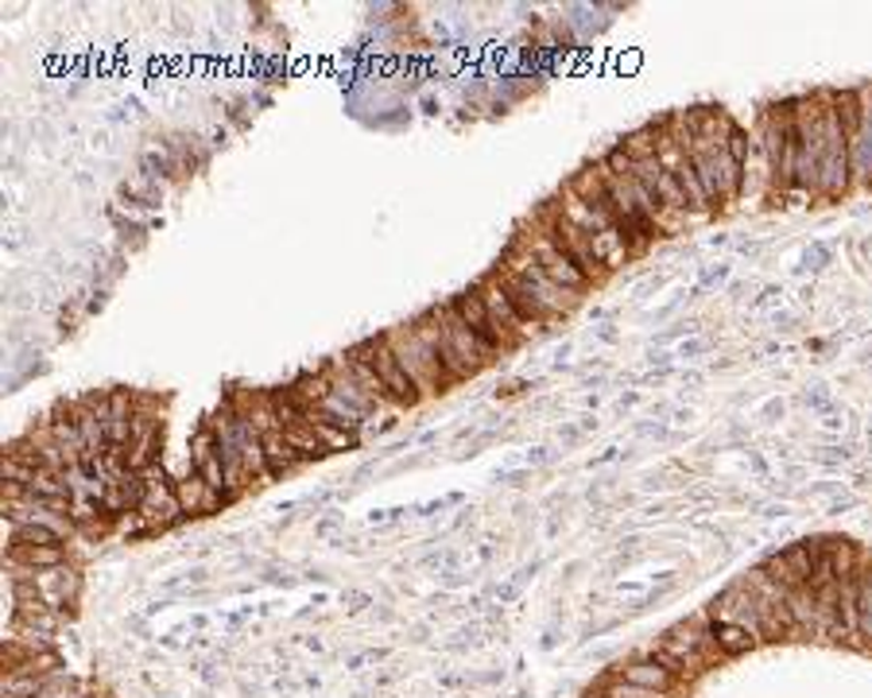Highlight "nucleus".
<instances>
[{"label": "nucleus", "instance_id": "1", "mask_svg": "<svg viewBox=\"0 0 872 698\" xmlns=\"http://www.w3.org/2000/svg\"><path fill=\"white\" fill-rule=\"evenodd\" d=\"M500 268L512 272L515 279H523V284L532 287V295H535V299H540L543 307H547L555 318H566V315H571V310L582 303V295H578V292H566V287H559L555 279H551L547 272L540 268V261H535V256H532V248L523 245L520 237H515L512 245L504 248V256H500Z\"/></svg>", "mask_w": 872, "mask_h": 698}, {"label": "nucleus", "instance_id": "2", "mask_svg": "<svg viewBox=\"0 0 872 698\" xmlns=\"http://www.w3.org/2000/svg\"><path fill=\"white\" fill-rule=\"evenodd\" d=\"M532 225L540 233H547L551 241H555L559 248H563L566 256H571L574 264L582 268V276L589 279V284H602L605 276H609V268L602 264V256H597L594 248V237H589L586 230H578V225H571L563 214H559L555 207H543L540 214L532 218Z\"/></svg>", "mask_w": 872, "mask_h": 698}, {"label": "nucleus", "instance_id": "3", "mask_svg": "<svg viewBox=\"0 0 872 698\" xmlns=\"http://www.w3.org/2000/svg\"><path fill=\"white\" fill-rule=\"evenodd\" d=\"M384 338H389L396 361L404 366V373L412 377V384L423 392V396H427V392H446V389H450V377H446L443 361H438L435 353L423 346L419 334H415V326H396V330H389Z\"/></svg>", "mask_w": 872, "mask_h": 698}, {"label": "nucleus", "instance_id": "4", "mask_svg": "<svg viewBox=\"0 0 872 698\" xmlns=\"http://www.w3.org/2000/svg\"><path fill=\"white\" fill-rule=\"evenodd\" d=\"M349 358L353 361H365V366H373V373L381 377L384 392H389L392 404L400 408H415L423 400V392L412 384V377L404 373V366L396 361V353H392L389 338H369V341H358V346L349 349Z\"/></svg>", "mask_w": 872, "mask_h": 698}, {"label": "nucleus", "instance_id": "5", "mask_svg": "<svg viewBox=\"0 0 872 698\" xmlns=\"http://www.w3.org/2000/svg\"><path fill=\"white\" fill-rule=\"evenodd\" d=\"M477 287V295H481V303H485V310H489V318H492V326L500 330V341H504V353H512L515 346H523L528 338H535V334H543L540 326H532V322H523L520 318V310L508 303V295H504V287L497 284V276H485L481 284H474Z\"/></svg>", "mask_w": 872, "mask_h": 698}, {"label": "nucleus", "instance_id": "6", "mask_svg": "<svg viewBox=\"0 0 872 698\" xmlns=\"http://www.w3.org/2000/svg\"><path fill=\"white\" fill-rule=\"evenodd\" d=\"M515 237H520L523 245L532 248V256H535V261H540V268L547 272V276L555 279L559 287H566V292H578V295H586L589 287H594L586 276H582L578 264H574L571 256H566L563 248H559L555 241L547 237V233L535 230V225H532V233H515Z\"/></svg>", "mask_w": 872, "mask_h": 698}, {"label": "nucleus", "instance_id": "7", "mask_svg": "<svg viewBox=\"0 0 872 698\" xmlns=\"http://www.w3.org/2000/svg\"><path fill=\"white\" fill-rule=\"evenodd\" d=\"M438 315H443V334H446V341H450V349H454V358L461 361V369H466L469 377H477L481 373L485 366H492V353L489 349L477 341V334L469 330L466 326V318L458 315L454 307H438Z\"/></svg>", "mask_w": 872, "mask_h": 698}, {"label": "nucleus", "instance_id": "8", "mask_svg": "<svg viewBox=\"0 0 872 698\" xmlns=\"http://www.w3.org/2000/svg\"><path fill=\"white\" fill-rule=\"evenodd\" d=\"M450 307L458 310L461 318H466V326L477 334V341H481V346L489 349L492 358H500V353H504V341H500V330H497V326H492V318H489V310H485V303H481V295H477V287H466V292H461V295H454Z\"/></svg>", "mask_w": 872, "mask_h": 698}, {"label": "nucleus", "instance_id": "9", "mask_svg": "<svg viewBox=\"0 0 872 698\" xmlns=\"http://www.w3.org/2000/svg\"><path fill=\"white\" fill-rule=\"evenodd\" d=\"M617 679H625V683H636V687H648V690H659V695H679L687 683H679L674 679L671 671H667L659 659H651V656H636V659H628V664H620L617 671Z\"/></svg>", "mask_w": 872, "mask_h": 698}, {"label": "nucleus", "instance_id": "10", "mask_svg": "<svg viewBox=\"0 0 872 698\" xmlns=\"http://www.w3.org/2000/svg\"><path fill=\"white\" fill-rule=\"evenodd\" d=\"M551 207H555L559 214H563L571 225H578V230H586L589 237H602V233L617 230V225H613L609 218L602 214V210H597V207H589L586 199H578V194H574V187H571V183H566L563 191H559V199L551 202Z\"/></svg>", "mask_w": 872, "mask_h": 698}, {"label": "nucleus", "instance_id": "11", "mask_svg": "<svg viewBox=\"0 0 872 698\" xmlns=\"http://www.w3.org/2000/svg\"><path fill=\"white\" fill-rule=\"evenodd\" d=\"M492 276H497V284H500V287H504L508 303H512V307L520 310V318H523V322L540 326V330H543V326H551V322H555V315H551V310L543 307L540 299H535V295H532V287L523 284V279H515L512 272H504V268H497V272H492Z\"/></svg>", "mask_w": 872, "mask_h": 698}, {"label": "nucleus", "instance_id": "12", "mask_svg": "<svg viewBox=\"0 0 872 698\" xmlns=\"http://www.w3.org/2000/svg\"><path fill=\"white\" fill-rule=\"evenodd\" d=\"M174 497H179V508H183V516H206V512H217L222 505H230V500H225L217 489H210V485L202 482V477L194 474V469L174 482Z\"/></svg>", "mask_w": 872, "mask_h": 698}, {"label": "nucleus", "instance_id": "13", "mask_svg": "<svg viewBox=\"0 0 872 698\" xmlns=\"http://www.w3.org/2000/svg\"><path fill=\"white\" fill-rule=\"evenodd\" d=\"M861 94V133L849 144V159H853V171L861 183H872V89H857Z\"/></svg>", "mask_w": 872, "mask_h": 698}, {"label": "nucleus", "instance_id": "14", "mask_svg": "<svg viewBox=\"0 0 872 698\" xmlns=\"http://www.w3.org/2000/svg\"><path fill=\"white\" fill-rule=\"evenodd\" d=\"M260 443H264V462H268V474L272 477H284V474H291V469H299L302 462V454L295 451L291 443L284 438V427H276V431H264L260 435Z\"/></svg>", "mask_w": 872, "mask_h": 698}, {"label": "nucleus", "instance_id": "15", "mask_svg": "<svg viewBox=\"0 0 872 698\" xmlns=\"http://www.w3.org/2000/svg\"><path fill=\"white\" fill-rule=\"evenodd\" d=\"M307 423L315 427V435H318V443L326 446V454L330 451H358V443H361L358 431H345V427H338V423H326L315 408L307 412Z\"/></svg>", "mask_w": 872, "mask_h": 698}, {"label": "nucleus", "instance_id": "16", "mask_svg": "<svg viewBox=\"0 0 872 698\" xmlns=\"http://www.w3.org/2000/svg\"><path fill=\"white\" fill-rule=\"evenodd\" d=\"M315 412L322 415L326 423H338V427H345V431H361V423L369 420V415L361 412V408H353V404H349V400H341L333 389L326 392V400L315 408Z\"/></svg>", "mask_w": 872, "mask_h": 698}, {"label": "nucleus", "instance_id": "17", "mask_svg": "<svg viewBox=\"0 0 872 698\" xmlns=\"http://www.w3.org/2000/svg\"><path fill=\"white\" fill-rule=\"evenodd\" d=\"M710 633H714V644H717V648H722V656H725V659L745 656V652H753L756 644H761L753 633H748V628L730 625V621H714V628H710Z\"/></svg>", "mask_w": 872, "mask_h": 698}, {"label": "nucleus", "instance_id": "18", "mask_svg": "<svg viewBox=\"0 0 872 698\" xmlns=\"http://www.w3.org/2000/svg\"><path fill=\"white\" fill-rule=\"evenodd\" d=\"M9 559L20 567H32V571H51V567L66 563L63 543H47V548H9Z\"/></svg>", "mask_w": 872, "mask_h": 698}, {"label": "nucleus", "instance_id": "19", "mask_svg": "<svg viewBox=\"0 0 872 698\" xmlns=\"http://www.w3.org/2000/svg\"><path fill=\"white\" fill-rule=\"evenodd\" d=\"M586 698H674V695H659V690L636 687V683H625V679H617V675H609V679L597 690H589Z\"/></svg>", "mask_w": 872, "mask_h": 698}, {"label": "nucleus", "instance_id": "20", "mask_svg": "<svg viewBox=\"0 0 872 698\" xmlns=\"http://www.w3.org/2000/svg\"><path fill=\"white\" fill-rule=\"evenodd\" d=\"M284 438L287 443L295 446V451L302 454V458H322L326 454V446L318 443V435H315V427H310V423H299V427H284Z\"/></svg>", "mask_w": 872, "mask_h": 698}, {"label": "nucleus", "instance_id": "21", "mask_svg": "<svg viewBox=\"0 0 872 698\" xmlns=\"http://www.w3.org/2000/svg\"><path fill=\"white\" fill-rule=\"evenodd\" d=\"M345 361H349V373L358 377L361 389H365L369 396H376V400H381V404H392L389 392H384V384H381V377L373 373V366H365V361H353V358H349V353H345Z\"/></svg>", "mask_w": 872, "mask_h": 698}, {"label": "nucleus", "instance_id": "22", "mask_svg": "<svg viewBox=\"0 0 872 698\" xmlns=\"http://www.w3.org/2000/svg\"><path fill=\"white\" fill-rule=\"evenodd\" d=\"M656 140H659L656 125H648V128H636L632 136H625V144H620V148H625L632 159H648V156H656Z\"/></svg>", "mask_w": 872, "mask_h": 698}, {"label": "nucleus", "instance_id": "23", "mask_svg": "<svg viewBox=\"0 0 872 698\" xmlns=\"http://www.w3.org/2000/svg\"><path fill=\"white\" fill-rule=\"evenodd\" d=\"M830 264V245H822V241H815V245L802 253V268H810V272H818V268H826Z\"/></svg>", "mask_w": 872, "mask_h": 698}]
</instances>
